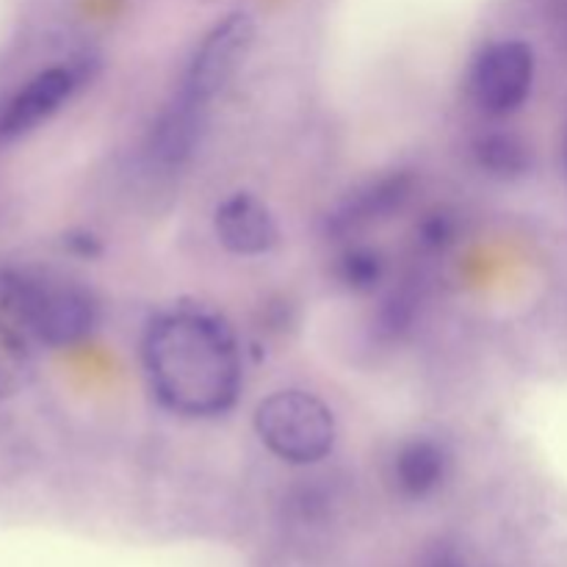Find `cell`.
Instances as JSON below:
<instances>
[{"label":"cell","mask_w":567,"mask_h":567,"mask_svg":"<svg viewBox=\"0 0 567 567\" xmlns=\"http://www.w3.org/2000/svg\"><path fill=\"white\" fill-rule=\"evenodd\" d=\"M142 363L153 396L183 419H219L244 388L241 349L214 313L177 308L150 321Z\"/></svg>","instance_id":"obj_1"},{"label":"cell","mask_w":567,"mask_h":567,"mask_svg":"<svg viewBox=\"0 0 567 567\" xmlns=\"http://www.w3.org/2000/svg\"><path fill=\"white\" fill-rule=\"evenodd\" d=\"M0 308L53 349L86 341L100 321L97 299L86 288L25 269H0Z\"/></svg>","instance_id":"obj_2"},{"label":"cell","mask_w":567,"mask_h":567,"mask_svg":"<svg viewBox=\"0 0 567 567\" xmlns=\"http://www.w3.org/2000/svg\"><path fill=\"white\" fill-rule=\"evenodd\" d=\"M255 435L288 465H316L336 449L338 424L330 404L316 393L286 388L275 391L255 408Z\"/></svg>","instance_id":"obj_3"},{"label":"cell","mask_w":567,"mask_h":567,"mask_svg":"<svg viewBox=\"0 0 567 567\" xmlns=\"http://www.w3.org/2000/svg\"><path fill=\"white\" fill-rule=\"evenodd\" d=\"M535 50L520 39H498L476 53L468 94L482 114L504 120L520 111L535 86Z\"/></svg>","instance_id":"obj_4"},{"label":"cell","mask_w":567,"mask_h":567,"mask_svg":"<svg viewBox=\"0 0 567 567\" xmlns=\"http://www.w3.org/2000/svg\"><path fill=\"white\" fill-rule=\"evenodd\" d=\"M255 42V22L247 11H233L221 17L194 48L183 72V97L199 105H210L216 94L225 92L227 83L238 75Z\"/></svg>","instance_id":"obj_5"},{"label":"cell","mask_w":567,"mask_h":567,"mask_svg":"<svg viewBox=\"0 0 567 567\" xmlns=\"http://www.w3.org/2000/svg\"><path fill=\"white\" fill-rule=\"evenodd\" d=\"M83 72L75 66H48L28 78L3 105H0V142L28 136L39 125L59 114L61 105L81 86Z\"/></svg>","instance_id":"obj_6"},{"label":"cell","mask_w":567,"mask_h":567,"mask_svg":"<svg viewBox=\"0 0 567 567\" xmlns=\"http://www.w3.org/2000/svg\"><path fill=\"white\" fill-rule=\"evenodd\" d=\"M415 192V175L408 169L385 172L380 177H371L363 186L354 188L330 216H327V233L336 238L354 236L360 230L393 219L408 208Z\"/></svg>","instance_id":"obj_7"},{"label":"cell","mask_w":567,"mask_h":567,"mask_svg":"<svg viewBox=\"0 0 567 567\" xmlns=\"http://www.w3.org/2000/svg\"><path fill=\"white\" fill-rule=\"evenodd\" d=\"M214 233L221 247L238 258H260L280 244L275 214L249 192H236L216 205Z\"/></svg>","instance_id":"obj_8"},{"label":"cell","mask_w":567,"mask_h":567,"mask_svg":"<svg viewBox=\"0 0 567 567\" xmlns=\"http://www.w3.org/2000/svg\"><path fill=\"white\" fill-rule=\"evenodd\" d=\"M449 471H452V452L446 443L432 435L408 437L399 443L391 460L393 487L410 502L435 496L446 485Z\"/></svg>","instance_id":"obj_9"},{"label":"cell","mask_w":567,"mask_h":567,"mask_svg":"<svg viewBox=\"0 0 567 567\" xmlns=\"http://www.w3.org/2000/svg\"><path fill=\"white\" fill-rule=\"evenodd\" d=\"M205 114H208V105H199L177 94L150 127V158L166 169L186 164L203 138Z\"/></svg>","instance_id":"obj_10"},{"label":"cell","mask_w":567,"mask_h":567,"mask_svg":"<svg viewBox=\"0 0 567 567\" xmlns=\"http://www.w3.org/2000/svg\"><path fill=\"white\" fill-rule=\"evenodd\" d=\"M482 175L493 181H520L532 169V147L513 131H487L471 147Z\"/></svg>","instance_id":"obj_11"},{"label":"cell","mask_w":567,"mask_h":567,"mask_svg":"<svg viewBox=\"0 0 567 567\" xmlns=\"http://www.w3.org/2000/svg\"><path fill=\"white\" fill-rule=\"evenodd\" d=\"M332 277H336L338 288L347 293H358V297H369V293L380 291L382 282L388 277V260L385 255L369 244H352L343 249L332 264Z\"/></svg>","instance_id":"obj_12"},{"label":"cell","mask_w":567,"mask_h":567,"mask_svg":"<svg viewBox=\"0 0 567 567\" xmlns=\"http://www.w3.org/2000/svg\"><path fill=\"white\" fill-rule=\"evenodd\" d=\"M33 377V358L25 338L0 321V402L14 399Z\"/></svg>","instance_id":"obj_13"},{"label":"cell","mask_w":567,"mask_h":567,"mask_svg":"<svg viewBox=\"0 0 567 567\" xmlns=\"http://www.w3.org/2000/svg\"><path fill=\"white\" fill-rule=\"evenodd\" d=\"M421 313V293L419 288L404 282V286L393 288L377 308L374 330L382 341H402L410 330L415 327Z\"/></svg>","instance_id":"obj_14"},{"label":"cell","mask_w":567,"mask_h":567,"mask_svg":"<svg viewBox=\"0 0 567 567\" xmlns=\"http://www.w3.org/2000/svg\"><path fill=\"white\" fill-rule=\"evenodd\" d=\"M460 214L452 208L426 210L424 219L415 225V244L430 255H443L460 241Z\"/></svg>","instance_id":"obj_15"},{"label":"cell","mask_w":567,"mask_h":567,"mask_svg":"<svg viewBox=\"0 0 567 567\" xmlns=\"http://www.w3.org/2000/svg\"><path fill=\"white\" fill-rule=\"evenodd\" d=\"M419 567H471V563L465 559V554H460L454 546L437 543V546H432L430 551L421 557Z\"/></svg>","instance_id":"obj_16"},{"label":"cell","mask_w":567,"mask_h":567,"mask_svg":"<svg viewBox=\"0 0 567 567\" xmlns=\"http://www.w3.org/2000/svg\"><path fill=\"white\" fill-rule=\"evenodd\" d=\"M66 244H70L72 252H78V255H97L100 252V244L94 241L92 236H86V233L66 238Z\"/></svg>","instance_id":"obj_17"},{"label":"cell","mask_w":567,"mask_h":567,"mask_svg":"<svg viewBox=\"0 0 567 567\" xmlns=\"http://www.w3.org/2000/svg\"><path fill=\"white\" fill-rule=\"evenodd\" d=\"M565 155H567V142H565Z\"/></svg>","instance_id":"obj_18"}]
</instances>
